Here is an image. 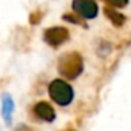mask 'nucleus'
I'll return each instance as SVG.
<instances>
[{"label": "nucleus", "instance_id": "1", "mask_svg": "<svg viewBox=\"0 0 131 131\" xmlns=\"http://www.w3.org/2000/svg\"><path fill=\"white\" fill-rule=\"evenodd\" d=\"M58 72L65 79H76L83 72V59L79 52H66L58 59Z\"/></svg>", "mask_w": 131, "mask_h": 131}, {"label": "nucleus", "instance_id": "2", "mask_svg": "<svg viewBox=\"0 0 131 131\" xmlns=\"http://www.w3.org/2000/svg\"><path fill=\"white\" fill-rule=\"evenodd\" d=\"M49 97L59 106H68L73 100V88L63 79H55L48 86Z\"/></svg>", "mask_w": 131, "mask_h": 131}, {"label": "nucleus", "instance_id": "3", "mask_svg": "<svg viewBox=\"0 0 131 131\" xmlns=\"http://www.w3.org/2000/svg\"><path fill=\"white\" fill-rule=\"evenodd\" d=\"M69 40V31L65 27H51L44 31V41L48 45L58 48Z\"/></svg>", "mask_w": 131, "mask_h": 131}, {"label": "nucleus", "instance_id": "4", "mask_svg": "<svg viewBox=\"0 0 131 131\" xmlns=\"http://www.w3.org/2000/svg\"><path fill=\"white\" fill-rule=\"evenodd\" d=\"M72 10L73 13L82 16L83 18H94L99 13V6L93 0H73L72 2Z\"/></svg>", "mask_w": 131, "mask_h": 131}, {"label": "nucleus", "instance_id": "5", "mask_svg": "<svg viewBox=\"0 0 131 131\" xmlns=\"http://www.w3.org/2000/svg\"><path fill=\"white\" fill-rule=\"evenodd\" d=\"M32 110H34L35 116H37L38 118L44 120V121L51 123V121H54V120H55V110H54V107H52L49 103H47V102H38L37 104L34 106Z\"/></svg>", "mask_w": 131, "mask_h": 131}, {"label": "nucleus", "instance_id": "6", "mask_svg": "<svg viewBox=\"0 0 131 131\" xmlns=\"http://www.w3.org/2000/svg\"><path fill=\"white\" fill-rule=\"evenodd\" d=\"M13 111H14V102H13L10 94L4 93L2 96V116L7 124H12Z\"/></svg>", "mask_w": 131, "mask_h": 131}, {"label": "nucleus", "instance_id": "7", "mask_svg": "<svg viewBox=\"0 0 131 131\" xmlns=\"http://www.w3.org/2000/svg\"><path fill=\"white\" fill-rule=\"evenodd\" d=\"M104 13L116 27H121L123 24H124L125 17H124V14H121L120 12H116L114 9H110V7H104Z\"/></svg>", "mask_w": 131, "mask_h": 131}, {"label": "nucleus", "instance_id": "8", "mask_svg": "<svg viewBox=\"0 0 131 131\" xmlns=\"http://www.w3.org/2000/svg\"><path fill=\"white\" fill-rule=\"evenodd\" d=\"M41 17H42V14H41L40 12H34L31 16H30V23H31V24H37L38 20H40Z\"/></svg>", "mask_w": 131, "mask_h": 131}, {"label": "nucleus", "instance_id": "9", "mask_svg": "<svg viewBox=\"0 0 131 131\" xmlns=\"http://www.w3.org/2000/svg\"><path fill=\"white\" fill-rule=\"evenodd\" d=\"M63 20H66V21H71V23H73V24H82V21L79 20V18H76V17H72V16H63Z\"/></svg>", "mask_w": 131, "mask_h": 131}, {"label": "nucleus", "instance_id": "10", "mask_svg": "<svg viewBox=\"0 0 131 131\" xmlns=\"http://www.w3.org/2000/svg\"><path fill=\"white\" fill-rule=\"evenodd\" d=\"M106 4H108V6H114V7H124L125 4H127V2H106Z\"/></svg>", "mask_w": 131, "mask_h": 131}, {"label": "nucleus", "instance_id": "11", "mask_svg": "<svg viewBox=\"0 0 131 131\" xmlns=\"http://www.w3.org/2000/svg\"><path fill=\"white\" fill-rule=\"evenodd\" d=\"M16 131H32V130H30V128L27 127V125H20V127H18Z\"/></svg>", "mask_w": 131, "mask_h": 131}, {"label": "nucleus", "instance_id": "12", "mask_svg": "<svg viewBox=\"0 0 131 131\" xmlns=\"http://www.w3.org/2000/svg\"><path fill=\"white\" fill-rule=\"evenodd\" d=\"M62 131H73V130H71V128H66V130H62Z\"/></svg>", "mask_w": 131, "mask_h": 131}]
</instances>
